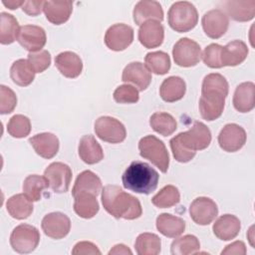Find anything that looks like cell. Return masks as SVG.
I'll return each mask as SVG.
<instances>
[{
	"label": "cell",
	"mask_w": 255,
	"mask_h": 255,
	"mask_svg": "<svg viewBox=\"0 0 255 255\" xmlns=\"http://www.w3.org/2000/svg\"><path fill=\"white\" fill-rule=\"evenodd\" d=\"M228 16L234 21L247 22L255 16V1H224L222 3Z\"/></svg>",
	"instance_id": "28"
},
{
	"label": "cell",
	"mask_w": 255,
	"mask_h": 255,
	"mask_svg": "<svg viewBox=\"0 0 255 255\" xmlns=\"http://www.w3.org/2000/svg\"><path fill=\"white\" fill-rule=\"evenodd\" d=\"M134 248L138 255H157L160 253L161 240L154 233L144 232L135 239Z\"/></svg>",
	"instance_id": "35"
},
{
	"label": "cell",
	"mask_w": 255,
	"mask_h": 255,
	"mask_svg": "<svg viewBox=\"0 0 255 255\" xmlns=\"http://www.w3.org/2000/svg\"><path fill=\"white\" fill-rule=\"evenodd\" d=\"M17 105V97L13 90L4 85L0 86V114H11Z\"/></svg>",
	"instance_id": "45"
},
{
	"label": "cell",
	"mask_w": 255,
	"mask_h": 255,
	"mask_svg": "<svg viewBox=\"0 0 255 255\" xmlns=\"http://www.w3.org/2000/svg\"><path fill=\"white\" fill-rule=\"evenodd\" d=\"M49 188L56 193H64L68 191L72 180V170L70 166L64 162H53L44 171Z\"/></svg>",
	"instance_id": "10"
},
{
	"label": "cell",
	"mask_w": 255,
	"mask_h": 255,
	"mask_svg": "<svg viewBox=\"0 0 255 255\" xmlns=\"http://www.w3.org/2000/svg\"><path fill=\"white\" fill-rule=\"evenodd\" d=\"M78 151L80 158L87 164H96L104 158L103 148L92 134L82 136Z\"/></svg>",
	"instance_id": "26"
},
{
	"label": "cell",
	"mask_w": 255,
	"mask_h": 255,
	"mask_svg": "<svg viewBox=\"0 0 255 255\" xmlns=\"http://www.w3.org/2000/svg\"><path fill=\"white\" fill-rule=\"evenodd\" d=\"M138 40L146 49L160 46L164 39V28L160 22L148 20L142 23L138 29Z\"/></svg>",
	"instance_id": "18"
},
{
	"label": "cell",
	"mask_w": 255,
	"mask_h": 255,
	"mask_svg": "<svg viewBox=\"0 0 255 255\" xmlns=\"http://www.w3.org/2000/svg\"><path fill=\"white\" fill-rule=\"evenodd\" d=\"M96 197L97 196L91 193L85 192L76 195L74 197V211L77 213V215L85 219L93 218L100 209V205Z\"/></svg>",
	"instance_id": "32"
},
{
	"label": "cell",
	"mask_w": 255,
	"mask_h": 255,
	"mask_svg": "<svg viewBox=\"0 0 255 255\" xmlns=\"http://www.w3.org/2000/svg\"><path fill=\"white\" fill-rule=\"evenodd\" d=\"M221 254H236V255H244L246 254V246L242 241H235L225 247L224 250L221 251Z\"/></svg>",
	"instance_id": "49"
},
{
	"label": "cell",
	"mask_w": 255,
	"mask_h": 255,
	"mask_svg": "<svg viewBox=\"0 0 255 255\" xmlns=\"http://www.w3.org/2000/svg\"><path fill=\"white\" fill-rule=\"evenodd\" d=\"M95 132L99 138L110 143H120L126 139L125 126L117 119L104 116L95 122Z\"/></svg>",
	"instance_id": "8"
},
{
	"label": "cell",
	"mask_w": 255,
	"mask_h": 255,
	"mask_svg": "<svg viewBox=\"0 0 255 255\" xmlns=\"http://www.w3.org/2000/svg\"><path fill=\"white\" fill-rule=\"evenodd\" d=\"M156 228L165 237L176 238L185 230V222L178 216L161 213L156 218Z\"/></svg>",
	"instance_id": "30"
},
{
	"label": "cell",
	"mask_w": 255,
	"mask_h": 255,
	"mask_svg": "<svg viewBox=\"0 0 255 255\" xmlns=\"http://www.w3.org/2000/svg\"><path fill=\"white\" fill-rule=\"evenodd\" d=\"M201 24L207 37L218 39L226 33L229 26V19L222 10L212 9L202 16Z\"/></svg>",
	"instance_id": "15"
},
{
	"label": "cell",
	"mask_w": 255,
	"mask_h": 255,
	"mask_svg": "<svg viewBox=\"0 0 255 255\" xmlns=\"http://www.w3.org/2000/svg\"><path fill=\"white\" fill-rule=\"evenodd\" d=\"M169 144H170V148H171L173 157H174L175 160H177L178 162H182V163L188 162V161H190V160L195 156V154H196L195 152H192V151L188 150V149L182 144V142L179 140V138H178L177 135L173 136V137L170 139Z\"/></svg>",
	"instance_id": "46"
},
{
	"label": "cell",
	"mask_w": 255,
	"mask_h": 255,
	"mask_svg": "<svg viewBox=\"0 0 255 255\" xmlns=\"http://www.w3.org/2000/svg\"><path fill=\"white\" fill-rule=\"evenodd\" d=\"M149 125L154 131L163 136H168L172 134L177 128L175 119L170 114L162 112L154 113L153 115H151V117L149 118Z\"/></svg>",
	"instance_id": "36"
},
{
	"label": "cell",
	"mask_w": 255,
	"mask_h": 255,
	"mask_svg": "<svg viewBox=\"0 0 255 255\" xmlns=\"http://www.w3.org/2000/svg\"><path fill=\"white\" fill-rule=\"evenodd\" d=\"M240 228V220L235 215L223 214L214 222L212 230L218 239L229 241L238 235Z\"/></svg>",
	"instance_id": "24"
},
{
	"label": "cell",
	"mask_w": 255,
	"mask_h": 255,
	"mask_svg": "<svg viewBox=\"0 0 255 255\" xmlns=\"http://www.w3.org/2000/svg\"><path fill=\"white\" fill-rule=\"evenodd\" d=\"M35 72L31 68L28 60L19 59L15 61L10 68V78L20 87L29 86L35 79Z\"/></svg>",
	"instance_id": "33"
},
{
	"label": "cell",
	"mask_w": 255,
	"mask_h": 255,
	"mask_svg": "<svg viewBox=\"0 0 255 255\" xmlns=\"http://www.w3.org/2000/svg\"><path fill=\"white\" fill-rule=\"evenodd\" d=\"M73 255H101V251L98 248V246L92 242L89 241H81L78 242L73 250H72Z\"/></svg>",
	"instance_id": "47"
},
{
	"label": "cell",
	"mask_w": 255,
	"mask_h": 255,
	"mask_svg": "<svg viewBox=\"0 0 255 255\" xmlns=\"http://www.w3.org/2000/svg\"><path fill=\"white\" fill-rule=\"evenodd\" d=\"M139 154L148 159L161 172L165 173L169 165V154L162 140L154 135L148 134L140 138L138 142Z\"/></svg>",
	"instance_id": "5"
},
{
	"label": "cell",
	"mask_w": 255,
	"mask_h": 255,
	"mask_svg": "<svg viewBox=\"0 0 255 255\" xmlns=\"http://www.w3.org/2000/svg\"><path fill=\"white\" fill-rule=\"evenodd\" d=\"M247 139L245 129L236 124H227L218 134L219 146L227 152H235L243 147Z\"/></svg>",
	"instance_id": "12"
},
{
	"label": "cell",
	"mask_w": 255,
	"mask_h": 255,
	"mask_svg": "<svg viewBox=\"0 0 255 255\" xmlns=\"http://www.w3.org/2000/svg\"><path fill=\"white\" fill-rule=\"evenodd\" d=\"M48 187L49 184L46 177L38 174L28 175L23 182V192L31 201H39L42 198L44 189Z\"/></svg>",
	"instance_id": "37"
},
{
	"label": "cell",
	"mask_w": 255,
	"mask_h": 255,
	"mask_svg": "<svg viewBox=\"0 0 255 255\" xmlns=\"http://www.w3.org/2000/svg\"><path fill=\"white\" fill-rule=\"evenodd\" d=\"M28 63L35 73H42L50 67L51 55L47 50H41L35 53H29Z\"/></svg>",
	"instance_id": "43"
},
{
	"label": "cell",
	"mask_w": 255,
	"mask_h": 255,
	"mask_svg": "<svg viewBox=\"0 0 255 255\" xmlns=\"http://www.w3.org/2000/svg\"><path fill=\"white\" fill-rule=\"evenodd\" d=\"M133 41V29L124 23L111 26L105 34L106 46L116 52L126 50Z\"/></svg>",
	"instance_id": "11"
},
{
	"label": "cell",
	"mask_w": 255,
	"mask_h": 255,
	"mask_svg": "<svg viewBox=\"0 0 255 255\" xmlns=\"http://www.w3.org/2000/svg\"><path fill=\"white\" fill-rule=\"evenodd\" d=\"M19 24L17 19L6 12L0 14V43L2 45L12 44L17 40L19 34Z\"/></svg>",
	"instance_id": "34"
},
{
	"label": "cell",
	"mask_w": 255,
	"mask_h": 255,
	"mask_svg": "<svg viewBox=\"0 0 255 255\" xmlns=\"http://www.w3.org/2000/svg\"><path fill=\"white\" fill-rule=\"evenodd\" d=\"M55 66L64 77L70 79L79 77L83 70V62L80 56L71 51L58 54L55 58Z\"/></svg>",
	"instance_id": "21"
},
{
	"label": "cell",
	"mask_w": 255,
	"mask_h": 255,
	"mask_svg": "<svg viewBox=\"0 0 255 255\" xmlns=\"http://www.w3.org/2000/svg\"><path fill=\"white\" fill-rule=\"evenodd\" d=\"M158 172L148 163L134 160L125 170L122 181L125 188L141 194H150L158 184Z\"/></svg>",
	"instance_id": "3"
},
{
	"label": "cell",
	"mask_w": 255,
	"mask_h": 255,
	"mask_svg": "<svg viewBox=\"0 0 255 255\" xmlns=\"http://www.w3.org/2000/svg\"><path fill=\"white\" fill-rule=\"evenodd\" d=\"M189 214L196 224L208 225L218 215V207L211 198L200 196L191 202Z\"/></svg>",
	"instance_id": "13"
},
{
	"label": "cell",
	"mask_w": 255,
	"mask_h": 255,
	"mask_svg": "<svg viewBox=\"0 0 255 255\" xmlns=\"http://www.w3.org/2000/svg\"><path fill=\"white\" fill-rule=\"evenodd\" d=\"M113 97L119 104H134L139 99L138 91L128 84L119 86L115 90Z\"/></svg>",
	"instance_id": "42"
},
{
	"label": "cell",
	"mask_w": 255,
	"mask_h": 255,
	"mask_svg": "<svg viewBox=\"0 0 255 255\" xmlns=\"http://www.w3.org/2000/svg\"><path fill=\"white\" fill-rule=\"evenodd\" d=\"M132 16L136 25H141L148 20L161 22L163 20V10L157 1L141 0L135 4Z\"/></svg>",
	"instance_id": "20"
},
{
	"label": "cell",
	"mask_w": 255,
	"mask_h": 255,
	"mask_svg": "<svg viewBox=\"0 0 255 255\" xmlns=\"http://www.w3.org/2000/svg\"><path fill=\"white\" fill-rule=\"evenodd\" d=\"M8 133L16 138H22L29 135L31 131V122L29 118L23 115L13 116L7 125Z\"/></svg>",
	"instance_id": "41"
},
{
	"label": "cell",
	"mask_w": 255,
	"mask_h": 255,
	"mask_svg": "<svg viewBox=\"0 0 255 255\" xmlns=\"http://www.w3.org/2000/svg\"><path fill=\"white\" fill-rule=\"evenodd\" d=\"M25 1H21V0H3L2 3L5 7L11 9V10H14V9H17L18 7H22V5L24 4Z\"/></svg>",
	"instance_id": "51"
},
{
	"label": "cell",
	"mask_w": 255,
	"mask_h": 255,
	"mask_svg": "<svg viewBox=\"0 0 255 255\" xmlns=\"http://www.w3.org/2000/svg\"><path fill=\"white\" fill-rule=\"evenodd\" d=\"M200 249V243L197 237L191 234L184 235L172 241L170 252L172 255L195 254Z\"/></svg>",
	"instance_id": "40"
},
{
	"label": "cell",
	"mask_w": 255,
	"mask_h": 255,
	"mask_svg": "<svg viewBox=\"0 0 255 255\" xmlns=\"http://www.w3.org/2000/svg\"><path fill=\"white\" fill-rule=\"evenodd\" d=\"M177 136L188 150L195 153L197 150L208 147L211 142L210 129L203 123L197 121L187 131L179 132Z\"/></svg>",
	"instance_id": "9"
},
{
	"label": "cell",
	"mask_w": 255,
	"mask_h": 255,
	"mask_svg": "<svg viewBox=\"0 0 255 255\" xmlns=\"http://www.w3.org/2000/svg\"><path fill=\"white\" fill-rule=\"evenodd\" d=\"M248 55L247 45L240 40H234L221 48L222 67H235L245 61Z\"/></svg>",
	"instance_id": "22"
},
{
	"label": "cell",
	"mask_w": 255,
	"mask_h": 255,
	"mask_svg": "<svg viewBox=\"0 0 255 255\" xmlns=\"http://www.w3.org/2000/svg\"><path fill=\"white\" fill-rule=\"evenodd\" d=\"M41 227L46 236L53 239H62L69 234L71 221L62 212H51L43 217Z\"/></svg>",
	"instance_id": "14"
},
{
	"label": "cell",
	"mask_w": 255,
	"mask_h": 255,
	"mask_svg": "<svg viewBox=\"0 0 255 255\" xmlns=\"http://www.w3.org/2000/svg\"><path fill=\"white\" fill-rule=\"evenodd\" d=\"M102 203L105 210L115 218L133 220L141 216L139 200L125 192L118 185H106L102 190Z\"/></svg>",
	"instance_id": "2"
},
{
	"label": "cell",
	"mask_w": 255,
	"mask_h": 255,
	"mask_svg": "<svg viewBox=\"0 0 255 255\" xmlns=\"http://www.w3.org/2000/svg\"><path fill=\"white\" fill-rule=\"evenodd\" d=\"M122 81L134 85L139 91H144L148 88L151 82V74L142 63L131 62L125 67L122 75Z\"/></svg>",
	"instance_id": "17"
},
{
	"label": "cell",
	"mask_w": 255,
	"mask_h": 255,
	"mask_svg": "<svg viewBox=\"0 0 255 255\" xmlns=\"http://www.w3.org/2000/svg\"><path fill=\"white\" fill-rule=\"evenodd\" d=\"M112 254H129V255H131L132 252L126 245H124V244H117V245H115L109 251V255H112Z\"/></svg>",
	"instance_id": "50"
},
{
	"label": "cell",
	"mask_w": 255,
	"mask_h": 255,
	"mask_svg": "<svg viewBox=\"0 0 255 255\" xmlns=\"http://www.w3.org/2000/svg\"><path fill=\"white\" fill-rule=\"evenodd\" d=\"M221 48L222 46L212 43L210 45H208L204 51L202 56V60L203 63L211 68V69H219L222 68V64H221Z\"/></svg>",
	"instance_id": "44"
},
{
	"label": "cell",
	"mask_w": 255,
	"mask_h": 255,
	"mask_svg": "<svg viewBox=\"0 0 255 255\" xmlns=\"http://www.w3.org/2000/svg\"><path fill=\"white\" fill-rule=\"evenodd\" d=\"M233 106L239 113H249L255 107V85L244 82L238 85L233 95Z\"/></svg>",
	"instance_id": "23"
},
{
	"label": "cell",
	"mask_w": 255,
	"mask_h": 255,
	"mask_svg": "<svg viewBox=\"0 0 255 255\" xmlns=\"http://www.w3.org/2000/svg\"><path fill=\"white\" fill-rule=\"evenodd\" d=\"M43 11L49 22L54 25H61L69 20L73 11V2L45 1Z\"/></svg>",
	"instance_id": "25"
},
{
	"label": "cell",
	"mask_w": 255,
	"mask_h": 255,
	"mask_svg": "<svg viewBox=\"0 0 255 255\" xmlns=\"http://www.w3.org/2000/svg\"><path fill=\"white\" fill-rule=\"evenodd\" d=\"M167 22L172 30L185 33L192 30L198 22V13L195 6L188 1L173 3L167 12Z\"/></svg>",
	"instance_id": "4"
},
{
	"label": "cell",
	"mask_w": 255,
	"mask_h": 255,
	"mask_svg": "<svg viewBox=\"0 0 255 255\" xmlns=\"http://www.w3.org/2000/svg\"><path fill=\"white\" fill-rule=\"evenodd\" d=\"M172 56L177 66L184 68L193 67L201 59V48L197 42L189 38H181L173 46Z\"/></svg>",
	"instance_id": "7"
},
{
	"label": "cell",
	"mask_w": 255,
	"mask_h": 255,
	"mask_svg": "<svg viewBox=\"0 0 255 255\" xmlns=\"http://www.w3.org/2000/svg\"><path fill=\"white\" fill-rule=\"evenodd\" d=\"M144 62L149 72L155 75H165L170 69V58L167 53L162 51L147 53Z\"/></svg>",
	"instance_id": "38"
},
{
	"label": "cell",
	"mask_w": 255,
	"mask_h": 255,
	"mask_svg": "<svg viewBox=\"0 0 255 255\" xmlns=\"http://www.w3.org/2000/svg\"><path fill=\"white\" fill-rule=\"evenodd\" d=\"M103 185L100 177L91 170L82 171L76 178L72 188V195L75 197L80 193H91L95 196L102 191Z\"/></svg>",
	"instance_id": "27"
},
{
	"label": "cell",
	"mask_w": 255,
	"mask_h": 255,
	"mask_svg": "<svg viewBox=\"0 0 255 255\" xmlns=\"http://www.w3.org/2000/svg\"><path fill=\"white\" fill-rule=\"evenodd\" d=\"M40 242L39 230L29 224L16 226L10 235V245L14 251L21 254L31 253Z\"/></svg>",
	"instance_id": "6"
},
{
	"label": "cell",
	"mask_w": 255,
	"mask_h": 255,
	"mask_svg": "<svg viewBox=\"0 0 255 255\" xmlns=\"http://www.w3.org/2000/svg\"><path fill=\"white\" fill-rule=\"evenodd\" d=\"M228 90V82L222 75L211 73L204 77L198 105L202 119L212 122L222 115Z\"/></svg>",
	"instance_id": "1"
},
{
	"label": "cell",
	"mask_w": 255,
	"mask_h": 255,
	"mask_svg": "<svg viewBox=\"0 0 255 255\" xmlns=\"http://www.w3.org/2000/svg\"><path fill=\"white\" fill-rule=\"evenodd\" d=\"M32 202L24 193H18L7 200L6 209L10 216L15 219H26L33 212Z\"/></svg>",
	"instance_id": "31"
},
{
	"label": "cell",
	"mask_w": 255,
	"mask_h": 255,
	"mask_svg": "<svg viewBox=\"0 0 255 255\" xmlns=\"http://www.w3.org/2000/svg\"><path fill=\"white\" fill-rule=\"evenodd\" d=\"M186 91L184 80L177 76H171L163 80L159 88L160 98L167 103H173L183 98Z\"/></svg>",
	"instance_id": "29"
},
{
	"label": "cell",
	"mask_w": 255,
	"mask_h": 255,
	"mask_svg": "<svg viewBox=\"0 0 255 255\" xmlns=\"http://www.w3.org/2000/svg\"><path fill=\"white\" fill-rule=\"evenodd\" d=\"M45 1H25L22 5V10L30 16H37L41 14Z\"/></svg>",
	"instance_id": "48"
},
{
	"label": "cell",
	"mask_w": 255,
	"mask_h": 255,
	"mask_svg": "<svg viewBox=\"0 0 255 255\" xmlns=\"http://www.w3.org/2000/svg\"><path fill=\"white\" fill-rule=\"evenodd\" d=\"M18 43L30 53L41 51L46 45L47 36L45 30L36 25H24L20 27L17 37Z\"/></svg>",
	"instance_id": "16"
},
{
	"label": "cell",
	"mask_w": 255,
	"mask_h": 255,
	"mask_svg": "<svg viewBox=\"0 0 255 255\" xmlns=\"http://www.w3.org/2000/svg\"><path fill=\"white\" fill-rule=\"evenodd\" d=\"M29 142L38 155L50 159L59 151V138L52 132H41L29 138Z\"/></svg>",
	"instance_id": "19"
},
{
	"label": "cell",
	"mask_w": 255,
	"mask_h": 255,
	"mask_svg": "<svg viewBox=\"0 0 255 255\" xmlns=\"http://www.w3.org/2000/svg\"><path fill=\"white\" fill-rule=\"evenodd\" d=\"M180 200V193L174 185H165L152 198L151 202L158 208H169L177 204Z\"/></svg>",
	"instance_id": "39"
}]
</instances>
